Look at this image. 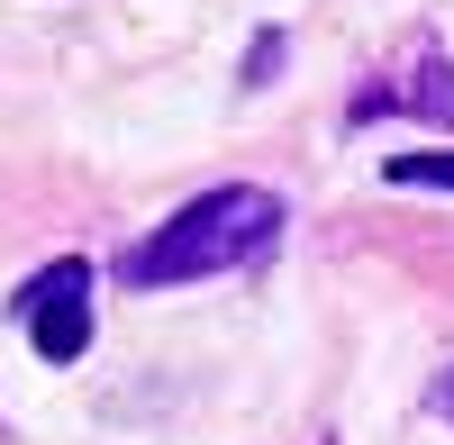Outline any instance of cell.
<instances>
[{"instance_id": "cell-5", "label": "cell", "mask_w": 454, "mask_h": 445, "mask_svg": "<svg viewBox=\"0 0 454 445\" xmlns=\"http://www.w3.org/2000/svg\"><path fill=\"white\" fill-rule=\"evenodd\" d=\"M273 64H282V27H263V36H254V55H246V82L263 91V82H273Z\"/></svg>"}, {"instance_id": "cell-3", "label": "cell", "mask_w": 454, "mask_h": 445, "mask_svg": "<svg viewBox=\"0 0 454 445\" xmlns=\"http://www.w3.org/2000/svg\"><path fill=\"white\" fill-rule=\"evenodd\" d=\"M382 109H409V119H427V128H454V64L419 55L409 82H364L355 91V119H382Z\"/></svg>"}, {"instance_id": "cell-2", "label": "cell", "mask_w": 454, "mask_h": 445, "mask_svg": "<svg viewBox=\"0 0 454 445\" xmlns=\"http://www.w3.org/2000/svg\"><path fill=\"white\" fill-rule=\"evenodd\" d=\"M19 327H27V346L46 363H82V346H91V264L82 254H55L19 291Z\"/></svg>"}, {"instance_id": "cell-4", "label": "cell", "mask_w": 454, "mask_h": 445, "mask_svg": "<svg viewBox=\"0 0 454 445\" xmlns=\"http://www.w3.org/2000/svg\"><path fill=\"white\" fill-rule=\"evenodd\" d=\"M400 191H454V155H391L382 164Z\"/></svg>"}, {"instance_id": "cell-6", "label": "cell", "mask_w": 454, "mask_h": 445, "mask_svg": "<svg viewBox=\"0 0 454 445\" xmlns=\"http://www.w3.org/2000/svg\"><path fill=\"white\" fill-rule=\"evenodd\" d=\"M436 410L454 418V363H445V373H436Z\"/></svg>"}, {"instance_id": "cell-1", "label": "cell", "mask_w": 454, "mask_h": 445, "mask_svg": "<svg viewBox=\"0 0 454 445\" xmlns=\"http://www.w3.org/2000/svg\"><path fill=\"white\" fill-rule=\"evenodd\" d=\"M273 237H282V200L254 191V182H227V191H200L192 209H173L145 246H128L119 273L137 291H173V282H200V273H237Z\"/></svg>"}]
</instances>
